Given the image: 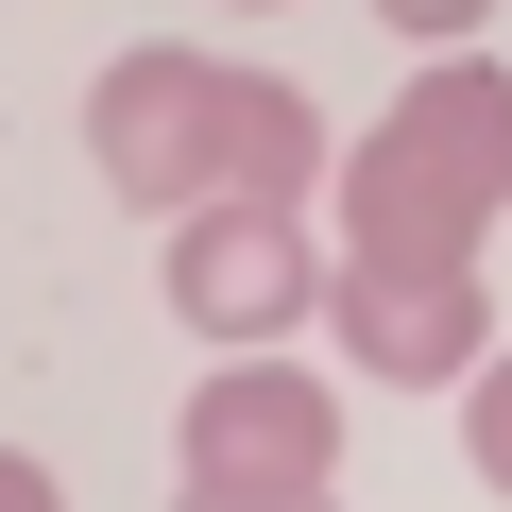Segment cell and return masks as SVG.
<instances>
[{
    "instance_id": "6",
    "label": "cell",
    "mask_w": 512,
    "mask_h": 512,
    "mask_svg": "<svg viewBox=\"0 0 512 512\" xmlns=\"http://www.w3.org/2000/svg\"><path fill=\"white\" fill-rule=\"evenodd\" d=\"M222 188H274V205H308V188H325V120H308V86L222 69Z\"/></svg>"
},
{
    "instance_id": "5",
    "label": "cell",
    "mask_w": 512,
    "mask_h": 512,
    "mask_svg": "<svg viewBox=\"0 0 512 512\" xmlns=\"http://www.w3.org/2000/svg\"><path fill=\"white\" fill-rule=\"evenodd\" d=\"M86 154H103V188L120 205H205L222 188V52H120L103 86H86Z\"/></svg>"
},
{
    "instance_id": "10",
    "label": "cell",
    "mask_w": 512,
    "mask_h": 512,
    "mask_svg": "<svg viewBox=\"0 0 512 512\" xmlns=\"http://www.w3.org/2000/svg\"><path fill=\"white\" fill-rule=\"evenodd\" d=\"M239 18H274V0H239Z\"/></svg>"
},
{
    "instance_id": "9",
    "label": "cell",
    "mask_w": 512,
    "mask_h": 512,
    "mask_svg": "<svg viewBox=\"0 0 512 512\" xmlns=\"http://www.w3.org/2000/svg\"><path fill=\"white\" fill-rule=\"evenodd\" d=\"M0 512H52V461H18V444H0Z\"/></svg>"
},
{
    "instance_id": "8",
    "label": "cell",
    "mask_w": 512,
    "mask_h": 512,
    "mask_svg": "<svg viewBox=\"0 0 512 512\" xmlns=\"http://www.w3.org/2000/svg\"><path fill=\"white\" fill-rule=\"evenodd\" d=\"M376 18H393L410 52H444V35H478V18H495V0H376Z\"/></svg>"
},
{
    "instance_id": "7",
    "label": "cell",
    "mask_w": 512,
    "mask_h": 512,
    "mask_svg": "<svg viewBox=\"0 0 512 512\" xmlns=\"http://www.w3.org/2000/svg\"><path fill=\"white\" fill-rule=\"evenodd\" d=\"M461 461L512 495V359H495V342H478V393H461Z\"/></svg>"
},
{
    "instance_id": "2",
    "label": "cell",
    "mask_w": 512,
    "mask_h": 512,
    "mask_svg": "<svg viewBox=\"0 0 512 512\" xmlns=\"http://www.w3.org/2000/svg\"><path fill=\"white\" fill-rule=\"evenodd\" d=\"M342 478V393L308 376V359H222L205 393H188V495H222V512H308Z\"/></svg>"
},
{
    "instance_id": "4",
    "label": "cell",
    "mask_w": 512,
    "mask_h": 512,
    "mask_svg": "<svg viewBox=\"0 0 512 512\" xmlns=\"http://www.w3.org/2000/svg\"><path fill=\"white\" fill-rule=\"evenodd\" d=\"M308 308H325V325H342V359H359V376H393V393H444V376H478V342H495L478 256H342Z\"/></svg>"
},
{
    "instance_id": "1",
    "label": "cell",
    "mask_w": 512,
    "mask_h": 512,
    "mask_svg": "<svg viewBox=\"0 0 512 512\" xmlns=\"http://www.w3.org/2000/svg\"><path fill=\"white\" fill-rule=\"evenodd\" d=\"M495 205H512V69H478V35H444V69H410L359 154H325V239L342 256H478Z\"/></svg>"
},
{
    "instance_id": "3",
    "label": "cell",
    "mask_w": 512,
    "mask_h": 512,
    "mask_svg": "<svg viewBox=\"0 0 512 512\" xmlns=\"http://www.w3.org/2000/svg\"><path fill=\"white\" fill-rule=\"evenodd\" d=\"M308 291H325L308 205H274V188H205V205H171V325H188V342H291Z\"/></svg>"
}]
</instances>
